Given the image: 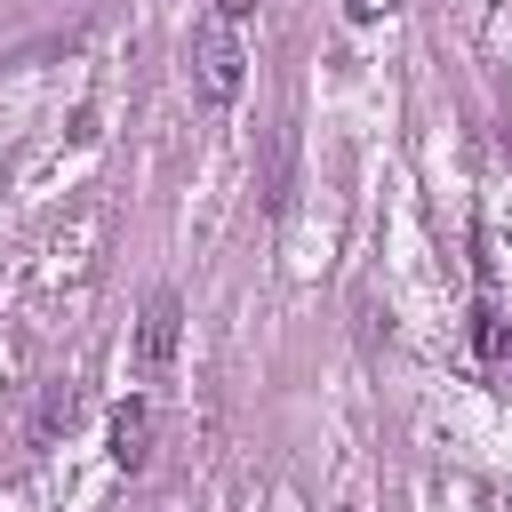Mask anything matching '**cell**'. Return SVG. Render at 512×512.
I'll return each mask as SVG.
<instances>
[{"label": "cell", "mask_w": 512, "mask_h": 512, "mask_svg": "<svg viewBox=\"0 0 512 512\" xmlns=\"http://www.w3.org/2000/svg\"><path fill=\"white\" fill-rule=\"evenodd\" d=\"M192 80H200V96H208V104H232V96H240V80H248L240 24H232V16H216V8L192 24Z\"/></svg>", "instance_id": "1"}, {"label": "cell", "mask_w": 512, "mask_h": 512, "mask_svg": "<svg viewBox=\"0 0 512 512\" xmlns=\"http://www.w3.org/2000/svg\"><path fill=\"white\" fill-rule=\"evenodd\" d=\"M56 424H72V392H48V408H40V424H32V432H40V440H56Z\"/></svg>", "instance_id": "4"}, {"label": "cell", "mask_w": 512, "mask_h": 512, "mask_svg": "<svg viewBox=\"0 0 512 512\" xmlns=\"http://www.w3.org/2000/svg\"><path fill=\"white\" fill-rule=\"evenodd\" d=\"M248 8H256V0H216V16H232V24H240Z\"/></svg>", "instance_id": "6"}, {"label": "cell", "mask_w": 512, "mask_h": 512, "mask_svg": "<svg viewBox=\"0 0 512 512\" xmlns=\"http://www.w3.org/2000/svg\"><path fill=\"white\" fill-rule=\"evenodd\" d=\"M344 512H352V504H344Z\"/></svg>", "instance_id": "7"}, {"label": "cell", "mask_w": 512, "mask_h": 512, "mask_svg": "<svg viewBox=\"0 0 512 512\" xmlns=\"http://www.w3.org/2000/svg\"><path fill=\"white\" fill-rule=\"evenodd\" d=\"M176 336H184L176 296H152V304H144V320H136V368H144V376H160V368L176 360Z\"/></svg>", "instance_id": "2"}, {"label": "cell", "mask_w": 512, "mask_h": 512, "mask_svg": "<svg viewBox=\"0 0 512 512\" xmlns=\"http://www.w3.org/2000/svg\"><path fill=\"white\" fill-rule=\"evenodd\" d=\"M112 464L120 472H144L152 464V408L144 400H120L112 408Z\"/></svg>", "instance_id": "3"}, {"label": "cell", "mask_w": 512, "mask_h": 512, "mask_svg": "<svg viewBox=\"0 0 512 512\" xmlns=\"http://www.w3.org/2000/svg\"><path fill=\"white\" fill-rule=\"evenodd\" d=\"M344 16L352 24H376V16H392V0H344Z\"/></svg>", "instance_id": "5"}]
</instances>
